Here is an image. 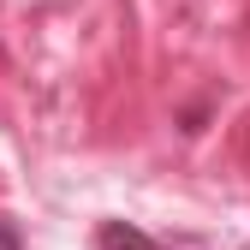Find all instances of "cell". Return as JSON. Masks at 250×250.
Instances as JSON below:
<instances>
[{
	"instance_id": "6da1fadb",
	"label": "cell",
	"mask_w": 250,
	"mask_h": 250,
	"mask_svg": "<svg viewBox=\"0 0 250 250\" xmlns=\"http://www.w3.org/2000/svg\"><path fill=\"white\" fill-rule=\"evenodd\" d=\"M96 250H161V244H155L149 232H137V227H125V221H102Z\"/></svg>"
},
{
	"instance_id": "7a4b0ae2",
	"label": "cell",
	"mask_w": 250,
	"mask_h": 250,
	"mask_svg": "<svg viewBox=\"0 0 250 250\" xmlns=\"http://www.w3.org/2000/svg\"><path fill=\"white\" fill-rule=\"evenodd\" d=\"M0 250H24V238H18V227L0 214Z\"/></svg>"
}]
</instances>
